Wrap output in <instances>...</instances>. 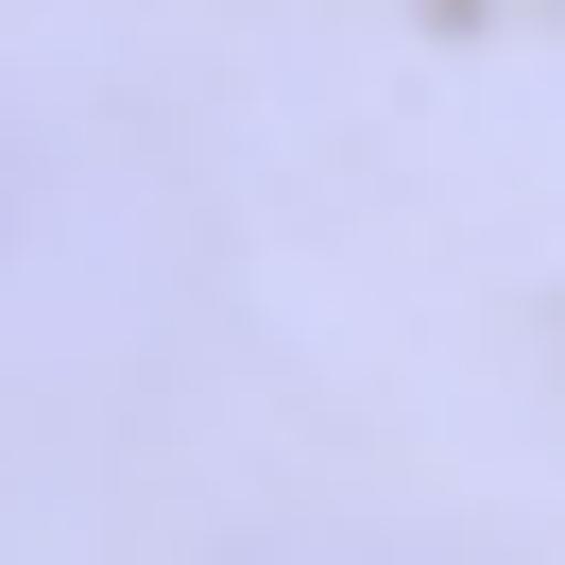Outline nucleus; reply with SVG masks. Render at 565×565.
Returning <instances> with one entry per match:
<instances>
[]
</instances>
